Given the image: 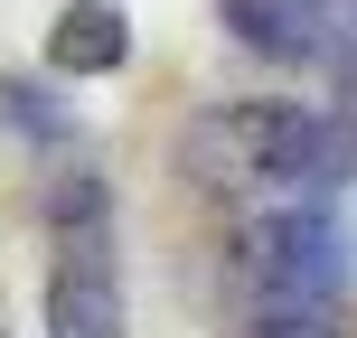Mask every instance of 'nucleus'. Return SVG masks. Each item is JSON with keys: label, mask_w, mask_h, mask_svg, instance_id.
Here are the masks:
<instances>
[{"label": "nucleus", "mask_w": 357, "mask_h": 338, "mask_svg": "<svg viewBox=\"0 0 357 338\" xmlns=\"http://www.w3.org/2000/svg\"><path fill=\"white\" fill-rule=\"evenodd\" d=\"M188 178L226 207H310L357 178V123L310 104H216L188 123Z\"/></svg>", "instance_id": "obj_1"}, {"label": "nucleus", "mask_w": 357, "mask_h": 338, "mask_svg": "<svg viewBox=\"0 0 357 338\" xmlns=\"http://www.w3.org/2000/svg\"><path fill=\"white\" fill-rule=\"evenodd\" d=\"M357 272V245L339 226V207H264L235 226V291L254 301V320H282V310H339Z\"/></svg>", "instance_id": "obj_2"}, {"label": "nucleus", "mask_w": 357, "mask_h": 338, "mask_svg": "<svg viewBox=\"0 0 357 338\" xmlns=\"http://www.w3.org/2000/svg\"><path fill=\"white\" fill-rule=\"evenodd\" d=\"M47 338H123V282H113V226H104V188H66V207H56Z\"/></svg>", "instance_id": "obj_3"}, {"label": "nucleus", "mask_w": 357, "mask_h": 338, "mask_svg": "<svg viewBox=\"0 0 357 338\" xmlns=\"http://www.w3.org/2000/svg\"><path fill=\"white\" fill-rule=\"evenodd\" d=\"M226 29L254 38L264 56H329L348 38V19L329 0H226Z\"/></svg>", "instance_id": "obj_4"}, {"label": "nucleus", "mask_w": 357, "mask_h": 338, "mask_svg": "<svg viewBox=\"0 0 357 338\" xmlns=\"http://www.w3.org/2000/svg\"><path fill=\"white\" fill-rule=\"evenodd\" d=\"M123 56H132V29H123L113 0H75V10H56V29H47V66H56V75H113Z\"/></svg>", "instance_id": "obj_5"}, {"label": "nucleus", "mask_w": 357, "mask_h": 338, "mask_svg": "<svg viewBox=\"0 0 357 338\" xmlns=\"http://www.w3.org/2000/svg\"><path fill=\"white\" fill-rule=\"evenodd\" d=\"M245 338H339V320L329 310H282V320H254Z\"/></svg>", "instance_id": "obj_6"}, {"label": "nucleus", "mask_w": 357, "mask_h": 338, "mask_svg": "<svg viewBox=\"0 0 357 338\" xmlns=\"http://www.w3.org/2000/svg\"><path fill=\"white\" fill-rule=\"evenodd\" d=\"M339 56H348V75H357V10H348V38H339Z\"/></svg>", "instance_id": "obj_7"}]
</instances>
